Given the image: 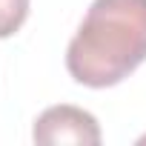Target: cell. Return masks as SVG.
<instances>
[{"mask_svg":"<svg viewBox=\"0 0 146 146\" xmlns=\"http://www.w3.org/2000/svg\"><path fill=\"white\" fill-rule=\"evenodd\" d=\"M146 60V0H95L66 49V69L89 89L117 86Z\"/></svg>","mask_w":146,"mask_h":146,"instance_id":"obj_1","label":"cell"},{"mask_svg":"<svg viewBox=\"0 0 146 146\" xmlns=\"http://www.w3.org/2000/svg\"><path fill=\"white\" fill-rule=\"evenodd\" d=\"M35 143L52 146V143H78V146H98L103 140L100 135V123L95 120L92 112L78 109V106H49L32 129Z\"/></svg>","mask_w":146,"mask_h":146,"instance_id":"obj_2","label":"cell"},{"mask_svg":"<svg viewBox=\"0 0 146 146\" xmlns=\"http://www.w3.org/2000/svg\"><path fill=\"white\" fill-rule=\"evenodd\" d=\"M29 17V0H0V40L12 37Z\"/></svg>","mask_w":146,"mask_h":146,"instance_id":"obj_3","label":"cell"},{"mask_svg":"<svg viewBox=\"0 0 146 146\" xmlns=\"http://www.w3.org/2000/svg\"><path fill=\"white\" fill-rule=\"evenodd\" d=\"M140 143H146V137H140Z\"/></svg>","mask_w":146,"mask_h":146,"instance_id":"obj_4","label":"cell"}]
</instances>
